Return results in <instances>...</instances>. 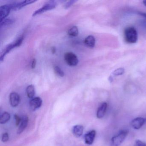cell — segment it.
Segmentation results:
<instances>
[{"label": "cell", "mask_w": 146, "mask_h": 146, "mask_svg": "<svg viewBox=\"0 0 146 146\" xmlns=\"http://www.w3.org/2000/svg\"><path fill=\"white\" fill-rule=\"evenodd\" d=\"M124 35L125 40L129 43H135L137 41V33L133 27L126 28L125 30Z\"/></svg>", "instance_id": "6da1fadb"}, {"label": "cell", "mask_w": 146, "mask_h": 146, "mask_svg": "<svg viewBox=\"0 0 146 146\" xmlns=\"http://www.w3.org/2000/svg\"><path fill=\"white\" fill-rule=\"evenodd\" d=\"M128 134V131L127 130L119 131L118 134L111 138V146H119L124 141Z\"/></svg>", "instance_id": "7a4b0ae2"}, {"label": "cell", "mask_w": 146, "mask_h": 146, "mask_svg": "<svg viewBox=\"0 0 146 146\" xmlns=\"http://www.w3.org/2000/svg\"><path fill=\"white\" fill-rule=\"evenodd\" d=\"M23 36H21V37H19L18 40L15 41L14 42L8 45L1 52V58H0L1 61H2L4 60V58L5 57L6 54L10 52L13 48L18 47L21 46L22 42H23Z\"/></svg>", "instance_id": "3957f363"}, {"label": "cell", "mask_w": 146, "mask_h": 146, "mask_svg": "<svg viewBox=\"0 0 146 146\" xmlns=\"http://www.w3.org/2000/svg\"><path fill=\"white\" fill-rule=\"evenodd\" d=\"M64 60L67 64L70 66H76L78 64L77 57L75 54L71 52H68L65 54Z\"/></svg>", "instance_id": "277c9868"}, {"label": "cell", "mask_w": 146, "mask_h": 146, "mask_svg": "<svg viewBox=\"0 0 146 146\" xmlns=\"http://www.w3.org/2000/svg\"><path fill=\"white\" fill-rule=\"evenodd\" d=\"M56 6V3L55 1H49L47 3H46L42 8L36 10L33 14V17L36 16L39 14H42L43 13L49 10H52L55 8Z\"/></svg>", "instance_id": "5b68a950"}, {"label": "cell", "mask_w": 146, "mask_h": 146, "mask_svg": "<svg viewBox=\"0 0 146 146\" xmlns=\"http://www.w3.org/2000/svg\"><path fill=\"white\" fill-rule=\"evenodd\" d=\"M12 10L11 4L5 5L0 7V20L1 22L6 19V18L9 15L10 12Z\"/></svg>", "instance_id": "8992f818"}, {"label": "cell", "mask_w": 146, "mask_h": 146, "mask_svg": "<svg viewBox=\"0 0 146 146\" xmlns=\"http://www.w3.org/2000/svg\"><path fill=\"white\" fill-rule=\"evenodd\" d=\"M42 100L39 97H34L31 99L29 102L30 107L32 111H34L41 106Z\"/></svg>", "instance_id": "52a82bcc"}, {"label": "cell", "mask_w": 146, "mask_h": 146, "mask_svg": "<svg viewBox=\"0 0 146 146\" xmlns=\"http://www.w3.org/2000/svg\"><path fill=\"white\" fill-rule=\"evenodd\" d=\"M10 104L13 107H16L18 106L20 103V96L16 92H12L10 95Z\"/></svg>", "instance_id": "ba28073f"}, {"label": "cell", "mask_w": 146, "mask_h": 146, "mask_svg": "<svg viewBox=\"0 0 146 146\" xmlns=\"http://www.w3.org/2000/svg\"><path fill=\"white\" fill-rule=\"evenodd\" d=\"M146 122V119L143 117H137L131 122V125L135 129H139L141 128Z\"/></svg>", "instance_id": "9c48e42d"}, {"label": "cell", "mask_w": 146, "mask_h": 146, "mask_svg": "<svg viewBox=\"0 0 146 146\" xmlns=\"http://www.w3.org/2000/svg\"><path fill=\"white\" fill-rule=\"evenodd\" d=\"M96 135L95 130H92L85 134L84 137V142L88 145H91L94 143Z\"/></svg>", "instance_id": "30bf717a"}, {"label": "cell", "mask_w": 146, "mask_h": 146, "mask_svg": "<svg viewBox=\"0 0 146 146\" xmlns=\"http://www.w3.org/2000/svg\"><path fill=\"white\" fill-rule=\"evenodd\" d=\"M35 2V1L33 0H26V1L19 2V3L11 4L12 10L16 11V10H19L23 7Z\"/></svg>", "instance_id": "8fae6325"}, {"label": "cell", "mask_w": 146, "mask_h": 146, "mask_svg": "<svg viewBox=\"0 0 146 146\" xmlns=\"http://www.w3.org/2000/svg\"><path fill=\"white\" fill-rule=\"evenodd\" d=\"M29 117L28 116H23L21 119V122L17 130L18 134H21L25 130L29 123Z\"/></svg>", "instance_id": "7c38bea8"}, {"label": "cell", "mask_w": 146, "mask_h": 146, "mask_svg": "<svg viewBox=\"0 0 146 146\" xmlns=\"http://www.w3.org/2000/svg\"><path fill=\"white\" fill-rule=\"evenodd\" d=\"M107 107V104L106 102H104L99 107L96 113V116L98 118L101 119L104 117L106 111Z\"/></svg>", "instance_id": "4fadbf2b"}, {"label": "cell", "mask_w": 146, "mask_h": 146, "mask_svg": "<svg viewBox=\"0 0 146 146\" xmlns=\"http://www.w3.org/2000/svg\"><path fill=\"white\" fill-rule=\"evenodd\" d=\"M84 127L82 125H76L73 126L72 132L73 135L77 137H80L83 134Z\"/></svg>", "instance_id": "5bb4252c"}, {"label": "cell", "mask_w": 146, "mask_h": 146, "mask_svg": "<svg viewBox=\"0 0 146 146\" xmlns=\"http://www.w3.org/2000/svg\"><path fill=\"white\" fill-rule=\"evenodd\" d=\"M84 43L88 47L93 48L95 45V39L93 36H89L85 38Z\"/></svg>", "instance_id": "9a60e30c"}, {"label": "cell", "mask_w": 146, "mask_h": 146, "mask_svg": "<svg viewBox=\"0 0 146 146\" xmlns=\"http://www.w3.org/2000/svg\"><path fill=\"white\" fill-rule=\"evenodd\" d=\"M26 93L29 98L30 99L34 98V96L35 94V91L34 85H30L27 87L26 88Z\"/></svg>", "instance_id": "2e32d148"}, {"label": "cell", "mask_w": 146, "mask_h": 146, "mask_svg": "<svg viewBox=\"0 0 146 146\" xmlns=\"http://www.w3.org/2000/svg\"><path fill=\"white\" fill-rule=\"evenodd\" d=\"M11 119V115L7 112L3 113L0 117V123L5 124L7 123Z\"/></svg>", "instance_id": "e0dca14e"}, {"label": "cell", "mask_w": 146, "mask_h": 146, "mask_svg": "<svg viewBox=\"0 0 146 146\" xmlns=\"http://www.w3.org/2000/svg\"><path fill=\"white\" fill-rule=\"evenodd\" d=\"M67 34L70 36L76 37L78 35V29L76 26H73L68 29Z\"/></svg>", "instance_id": "ac0fdd59"}, {"label": "cell", "mask_w": 146, "mask_h": 146, "mask_svg": "<svg viewBox=\"0 0 146 146\" xmlns=\"http://www.w3.org/2000/svg\"><path fill=\"white\" fill-rule=\"evenodd\" d=\"M54 70L55 73L59 76L63 77L64 76V73L63 71L58 66H54Z\"/></svg>", "instance_id": "d6986e66"}, {"label": "cell", "mask_w": 146, "mask_h": 146, "mask_svg": "<svg viewBox=\"0 0 146 146\" xmlns=\"http://www.w3.org/2000/svg\"><path fill=\"white\" fill-rule=\"evenodd\" d=\"M13 21L11 19H5L1 22V27L7 26L13 23Z\"/></svg>", "instance_id": "ffe728a7"}, {"label": "cell", "mask_w": 146, "mask_h": 146, "mask_svg": "<svg viewBox=\"0 0 146 146\" xmlns=\"http://www.w3.org/2000/svg\"><path fill=\"white\" fill-rule=\"evenodd\" d=\"M125 70L124 68H120L117 69L115 70L113 72H112V74L113 76H118L120 75H123L124 73Z\"/></svg>", "instance_id": "44dd1931"}, {"label": "cell", "mask_w": 146, "mask_h": 146, "mask_svg": "<svg viewBox=\"0 0 146 146\" xmlns=\"http://www.w3.org/2000/svg\"><path fill=\"white\" fill-rule=\"evenodd\" d=\"M9 136L8 133L6 132L2 135V137H1V141L3 142H7L9 140Z\"/></svg>", "instance_id": "7402d4cb"}, {"label": "cell", "mask_w": 146, "mask_h": 146, "mask_svg": "<svg viewBox=\"0 0 146 146\" xmlns=\"http://www.w3.org/2000/svg\"><path fill=\"white\" fill-rule=\"evenodd\" d=\"M14 118L16 120V125H17V126H18V125L19 126L20 122H21L22 117H20L19 115H17V114H15L14 115Z\"/></svg>", "instance_id": "603a6c76"}, {"label": "cell", "mask_w": 146, "mask_h": 146, "mask_svg": "<svg viewBox=\"0 0 146 146\" xmlns=\"http://www.w3.org/2000/svg\"><path fill=\"white\" fill-rule=\"evenodd\" d=\"M135 146H146V143L139 140L136 141Z\"/></svg>", "instance_id": "cb8c5ba5"}, {"label": "cell", "mask_w": 146, "mask_h": 146, "mask_svg": "<svg viewBox=\"0 0 146 146\" xmlns=\"http://www.w3.org/2000/svg\"><path fill=\"white\" fill-rule=\"evenodd\" d=\"M75 2H76V1H68L65 5V8H66H66H69L72 5H73Z\"/></svg>", "instance_id": "d4e9b609"}, {"label": "cell", "mask_w": 146, "mask_h": 146, "mask_svg": "<svg viewBox=\"0 0 146 146\" xmlns=\"http://www.w3.org/2000/svg\"><path fill=\"white\" fill-rule=\"evenodd\" d=\"M36 65V60L34 58L32 60V64H31V67H32V68L34 69Z\"/></svg>", "instance_id": "484cf974"}, {"label": "cell", "mask_w": 146, "mask_h": 146, "mask_svg": "<svg viewBox=\"0 0 146 146\" xmlns=\"http://www.w3.org/2000/svg\"><path fill=\"white\" fill-rule=\"evenodd\" d=\"M139 14H140V15H141V16H143V17H144L146 19V13H139Z\"/></svg>", "instance_id": "4316f807"}, {"label": "cell", "mask_w": 146, "mask_h": 146, "mask_svg": "<svg viewBox=\"0 0 146 146\" xmlns=\"http://www.w3.org/2000/svg\"><path fill=\"white\" fill-rule=\"evenodd\" d=\"M143 5H144L145 6V7H146V1L145 0V1H143Z\"/></svg>", "instance_id": "83f0119b"}]
</instances>
